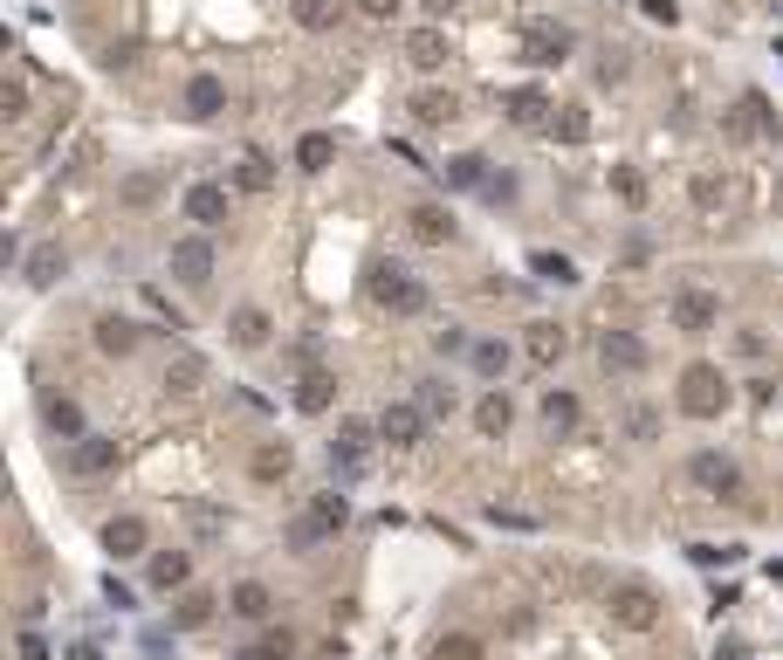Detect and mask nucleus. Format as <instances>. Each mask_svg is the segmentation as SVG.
<instances>
[{
    "instance_id": "25",
    "label": "nucleus",
    "mask_w": 783,
    "mask_h": 660,
    "mask_svg": "<svg viewBox=\"0 0 783 660\" xmlns=\"http://www.w3.org/2000/svg\"><path fill=\"white\" fill-rule=\"evenodd\" d=\"M344 8H351V0H290L296 29H309V35H330L337 21H344Z\"/></svg>"
},
{
    "instance_id": "51",
    "label": "nucleus",
    "mask_w": 783,
    "mask_h": 660,
    "mask_svg": "<svg viewBox=\"0 0 783 660\" xmlns=\"http://www.w3.org/2000/svg\"><path fill=\"white\" fill-rule=\"evenodd\" d=\"M412 8H420V14L433 21V29H440V21H447V14H454V0H412Z\"/></svg>"
},
{
    "instance_id": "1",
    "label": "nucleus",
    "mask_w": 783,
    "mask_h": 660,
    "mask_svg": "<svg viewBox=\"0 0 783 660\" xmlns=\"http://www.w3.org/2000/svg\"><path fill=\"white\" fill-rule=\"evenodd\" d=\"M364 296H372L385 317H420L427 310V283L406 262H378L372 275H364Z\"/></svg>"
},
{
    "instance_id": "53",
    "label": "nucleus",
    "mask_w": 783,
    "mask_h": 660,
    "mask_svg": "<svg viewBox=\"0 0 783 660\" xmlns=\"http://www.w3.org/2000/svg\"><path fill=\"white\" fill-rule=\"evenodd\" d=\"M646 14H653V21H667V29L681 21V8H673V0H646Z\"/></svg>"
},
{
    "instance_id": "27",
    "label": "nucleus",
    "mask_w": 783,
    "mask_h": 660,
    "mask_svg": "<svg viewBox=\"0 0 783 660\" xmlns=\"http://www.w3.org/2000/svg\"><path fill=\"white\" fill-rule=\"evenodd\" d=\"M42 420H48V434L56 441H83L90 426H83V406L76 399H42Z\"/></svg>"
},
{
    "instance_id": "47",
    "label": "nucleus",
    "mask_w": 783,
    "mask_h": 660,
    "mask_svg": "<svg viewBox=\"0 0 783 660\" xmlns=\"http://www.w3.org/2000/svg\"><path fill=\"white\" fill-rule=\"evenodd\" d=\"M625 434H633V441H653V434H660V420H653L646 406H633V413H625Z\"/></svg>"
},
{
    "instance_id": "12",
    "label": "nucleus",
    "mask_w": 783,
    "mask_h": 660,
    "mask_svg": "<svg viewBox=\"0 0 783 660\" xmlns=\"http://www.w3.org/2000/svg\"><path fill=\"white\" fill-rule=\"evenodd\" d=\"M688 481H694L701 496H722V502H728V496H742V468L728 462V454H715V447H701L694 462H688Z\"/></svg>"
},
{
    "instance_id": "29",
    "label": "nucleus",
    "mask_w": 783,
    "mask_h": 660,
    "mask_svg": "<svg viewBox=\"0 0 783 660\" xmlns=\"http://www.w3.org/2000/svg\"><path fill=\"white\" fill-rule=\"evenodd\" d=\"M290 462H296L290 441H261V447L248 454V475H254V481H282V475H290Z\"/></svg>"
},
{
    "instance_id": "20",
    "label": "nucleus",
    "mask_w": 783,
    "mask_h": 660,
    "mask_svg": "<svg viewBox=\"0 0 783 660\" xmlns=\"http://www.w3.org/2000/svg\"><path fill=\"white\" fill-rule=\"evenodd\" d=\"M145 578H151V592H186L193 585V557L186 550H151Z\"/></svg>"
},
{
    "instance_id": "16",
    "label": "nucleus",
    "mask_w": 783,
    "mask_h": 660,
    "mask_svg": "<svg viewBox=\"0 0 783 660\" xmlns=\"http://www.w3.org/2000/svg\"><path fill=\"white\" fill-rule=\"evenodd\" d=\"M269 338H275V317L261 310V303H241V310L227 317V344H234V351H261Z\"/></svg>"
},
{
    "instance_id": "40",
    "label": "nucleus",
    "mask_w": 783,
    "mask_h": 660,
    "mask_svg": "<svg viewBox=\"0 0 783 660\" xmlns=\"http://www.w3.org/2000/svg\"><path fill=\"white\" fill-rule=\"evenodd\" d=\"M330 159H337V138H330V132H309V138H296V166H303V172H324Z\"/></svg>"
},
{
    "instance_id": "37",
    "label": "nucleus",
    "mask_w": 783,
    "mask_h": 660,
    "mask_svg": "<svg viewBox=\"0 0 783 660\" xmlns=\"http://www.w3.org/2000/svg\"><path fill=\"white\" fill-rule=\"evenodd\" d=\"M234 186H241V193H269V186H275V159H261V151H248V159L234 166Z\"/></svg>"
},
{
    "instance_id": "14",
    "label": "nucleus",
    "mask_w": 783,
    "mask_h": 660,
    "mask_svg": "<svg viewBox=\"0 0 783 660\" xmlns=\"http://www.w3.org/2000/svg\"><path fill=\"white\" fill-rule=\"evenodd\" d=\"M406 235L420 241V248H447V241L461 235V220H454L447 207H440V200H420V207L406 214Z\"/></svg>"
},
{
    "instance_id": "6",
    "label": "nucleus",
    "mask_w": 783,
    "mask_h": 660,
    "mask_svg": "<svg viewBox=\"0 0 783 660\" xmlns=\"http://www.w3.org/2000/svg\"><path fill=\"white\" fill-rule=\"evenodd\" d=\"M166 269H172V283L206 289V283H214V241H206V235H179L166 248Z\"/></svg>"
},
{
    "instance_id": "15",
    "label": "nucleus",
    "mask_w": 783,
    "mask_h": 660,
    "mask_svg": "<svg viewBox=\"0 0 783 660\" xmlns=\"http://www.w3.org/2000/svg\"><path fill=\"white\" fill-rule=\"evenodd\" d=\"M179 214H186L193 227H200V235H214V227L234 214L227 207V186H214V180H200V186H186V200H179Z\"/></svg>"
},
{
    "instance_id": "5",
    "label": "nucleus",
    "mask_w": 783,
    "mask_h": 660,
    "mask_svg": "<svg viewBox=\"0 0 783 660\" xmlns=\"http://www.w3.org/2000/svg\"><path fill=\"white\" fill-rule=\"evenodd\" d=\"M372 447H378V420H344V426H337V441H330V468L351 481V475L372 468Z\"/></svg>"
},
{
    "instance_id": "39",
    "label": "nucleus",
    "mask_w": 783,
    "mask_h": 660,
    "mask_svg": "<svg viewBox=\"0 0 783 660\" xmlns=\"http://www.w3.org/2000/svg\"><path fill=\"white\" fill-rule=\"evenodd\" d=\"M241 660H296V633H290V626H269Z\"/></svg>"
},
{
    "instance_id": "18",
    "label": "nucleus",
    "mask_w": 783,
    "mask_h": 660,
    "mask_svg": "<svg viewBox=\"0 0 783 660\" xmlns=\"http://www.w3.org/2000/svg\"><path fill=\"white\" fill-rule=\"evenodd\" d=\"M509 426H515V399H509L502 386H488V392L475 399V434H481V441H502Z\"/></svg>"
},
{
    "instance_id": "19",
    "label": "nucleus",
    "mask_w": 783,
    "mask_h": 660,
    "mask_svg": "<svg viewBox=\"0 0 783 660\" xmlns=\"http://www.w3.org/2000/svg\"><path fill=\"white\" fill-rule=\"evenodd\" d=\"M330 406H337V372L309 365V372L296 378V413H309V420H317V413H330Z\"/></svg>"
},
{
    "instance_id": "7",
    "label": "nucleus",
    "mask_w": 783,
    "mask_h": 660,
    "mask_svg": "<svg viewBox=\"0 0 783 660\" xmlns=\"http://www.w3.org/2000/svg\"><path fill=\"white\" fill-rule=\"evenodd\" d=\"M598 365H605L612 378H639L653 365V351L639 330H598Z\"/></svg>"
},
{
    "instance_id": "2",
    "label": "nucleus",
    "mask_w": 783,
    "mask_h": 660,
    "mask_svg": "<svg viewBox=\"0 0 783 660\" xmlns=\"http://www.w3.org/2000/svg\"><path fill=\"white\" fill-rule=\"evenodd\" d=\"M728 378H722V365H708V359H694L688 372H681V392H673V406H681L688 420H722L728 413Z\"/></svg>"
},
{
    "instance_id": "38",
    "label": "nucleus",
    "mask_w": 783,
    "mask_h": 660,
    "mask_svg": "<svg viewBox=\"0 0 783 660\" xmlns=\"http://www.w3.org/2000/svg\"><path fill=\"white\" fill-rule=\"evenodd\" d=\"M467 365H475L481 378H502V372H509V344H502V338H475V351H467Z\"/></svg>"
},
{
    "instance_id": "43",
    "label": "nucleus",
    "mask_w": 783,
    "mask_h": 660,
    "mask_svg": "<svg viewBox=\"0 0 783 660\" xmlns=\"http://www.w3.org/2000/svg\"><path fill=\"white\" fill-rule=\"evenodd\" d=\"M612 193L625 200V207H646V172L639 166H612Z\"/></svg>"
},
{
    "instance_id": "24",
    "label": "nucleus",
    "mask_w": 783,
    "mask_h": 660,
    "mask_svg": "<svg viewBox=\"0 0 783 660\" xmlns=\"http://www.w3.org/2000/svg\"><path fill=\"white\" fill-rule=\"evenodd\" d=\"M461 117V96L454 90H420L412 96V124H427V132H440V124Z\"/></svg>"
},
{
    "instance_id": "9",
    "label": "nucleus",
    "mask_w": 783,
    "mask_h": 660,
    "mask_svg": "<svg viewBox=\"0 0 783 660\" xmlns=\"http://www.w3.org/2000/svg\"><path fill=\"white\" fill-rule=\"evenodd\" d=\"M427 420H433V413H427L420 399H392L385 413H378V441L406 454V447H420V441H427Z\"/></svg>"
},
{
    "instance_id": "49",
    "label": "nucleus",
    "mask_w": 783,
    "mask_h": 660,
    "mask_svg": "<svg viewBox=\"0 0 783 660\" xmlns=\"http://www.w3.org/2000/svg\"><path fill=\"white\" fill-rule=\"evenodd\" d=\"M0 111H8V117H21V111H29V90H21V83H8V90H0Z\"/></svg>"
},
{
    "instance_id": "28",
    "label": "nucleus",
    "mask_w": 783,
    "mask_h": 660,
    "mask_svg": "<svg viewBox=\"0 0 783 660\" xmlns=\"http://www.w3.org/2000/svg\"><path fill=\"white\" fill-rule=\"evenodd\" d=\"M206 619H214V592H193V585L172 592V626H179V633H200Z\"/></svg>"
},
{
    "instance_id": "3",
    "label": "nucleus",
    "mask_w": 783,
    "mask_h": 660,
    "mask_svg": "<svg viewBox=\"0 0 783 660\" xmlns=\"http://www.w3.org/2000/svg\"><path fill=\"white\" fill-rule=\"evenodd\" d=\"M351 523V502L337 496V489H324V496H309L303 502V516L290 523V550H317V544H330L337 530Z\"/></svg>"
},
{
    "instance_id": "52",
    "label": "nucleus",
    "mask_w": 783,
    "mask_h": 660,
    "mask_svg": "<svg viewBox=\"0 0 783 660\" xmlns=\"http://www.w3.org/2000/svg\"><path fill=\"white\" fill-rule=\"evenodd\" d=\"M722 200V180H694V207H715Z\"/></svg>"
},
{
    "instance_id": "41",
    "label": "nucleus",
    "mask_w": 783,
    "mask_h": 660,
    "mask_svg": "<svg viewBox=\"0 0 783 660\" xmlns=\"http://www.w3.org/2000/svg\"><path fill=\"white\" fill-rule=\"evenodd\" d=\"M433 660H488V647L475 640V633H440V640H433Z\"/></svg>"
},
{
    "instance_id": "22",
    "label": "nucleus",
    "mask_w": 783,
    "mask_h": 660,
    "mask_svg": "<svg viewBox=\"0 0 783 660\" xmlns=\"http://www.w3.org/2000/svg\"><path fill=\"white\" fill-rule=\"evenodd\" d=\"M227 613H234V619H248V626H261V619L275 613V592L261 585V578H241V585L227 592Z\"/></svg>"
},
{
    "instance_id": "13",
    "label": "nucleus",
    "mask_w": 783,
    "mask_h": 660,
    "mask_svg": "<svg viewBox=\"0 0 783 660\" xmlns=\"http://www.w3.org/2000/svg\"><path fill=\"white\" fill-rule=\"evenodd\" d=\"M103 550H111L117 557V565H130V557H151V523L145 516H111V523H103Z\"/></svg>"
},
{
    "instance_id": "35",
    "label": "nucleus",
    "mask_w": 783,
    "mask_h": 660,
    "mask_svg": "<svg viewBox=\"0 0 783 660\" xmlns=\"http://www.w3.org/2000/svg\"><path fill=\"white\" fill-rule=\"evenodd\" d=\"M159 193H166L159 172H124V180H117V200H124V207H151Z\"/></svg>"
},
{
    "instance_id": "31",
    "label": "nucleus",
    "mask_w": 783,
    "mask_h": 660,
    "mask_svg": "<svg viewBox=\"0 0 783 660\" xmlns=\"http://www.w3.org/2000/svg\"><path fill=\"white\" fill-rule=\"evenodd\" d=\"M770 132V104H763V96H742V104H736V117H728V138H763Z\"/></svg>"
},
{
    "instance_id": "33",
    "label": "nucleus",
    "mask_w": 783,
    "mask_h": 660,
    "mask_svg": "<svg viewBox=\"0 0 783 660\" xmlns=\"http://www.w3.org/2000/svg\"><path fill=\"white\" fill-rule=\"evenodd\" d=\"M447 56H454V48H447V35H440V29H420V35L406 42V62H412V69H440Z\"/></svg>"
},
{
    "instance_id": "8",
    "label": "nucleus",
    "mask_w": 783,
    "mask_h": 660,
    "mask_svg": "<svg viewBox=\"0 0 783 660\" xmlns=\"http://www.w3.org/2000/svg\"><path fill=\"white\" fill-rule=\"evenodd\" d=\"M667 323H673V330H688V338H708V330L722 323V296H715V289H673Z\"/></svg>"
},
{
    "instance_id": "30",
    "label": "nucleus",
    "mask_w": 783,
    "mask_h": 660,
    "mask_svg": "<svg viewBox=\"0 0 783 660\" xmlns=\"http://www.w3.org/2000/svg\"><path fill=\"white\" fill-rule=\"evenodd\" d=\"M63 269H69V255H63L56 241H42V248H29V262H21V275H29L35 289H48V283H56Z\"/></svg>"
},
{
    "instance_id": "4",
    "label": "nucleus",
    "mask_w": 783,
    "mask_h": 660,
    "mask_svg": "<svg viewBox=\"0 0 783 660\" xmlns=\"http://www.w3.org/2000/svg\"><path fill=\"white\" fill-rule=\"evenodd\" d=\"M605 613H612L619 633H653V626H660V592L639 585V578H625V585L605 592Z\"/></svg>"
},
{
    "instance_id": "48",
    "label": "nucleus",
    "mask_w": 783,
    "mask_h": 660,
    "mask_svg": "<svg viewBox=\"0 0 783 660\" xmlns=\"http://www.w3.org/2000/svg\"><path fill=\"white\" fill-rule=\"evenodd\" d=\"M399 8H406V0H358V14H364V21H392Z\"/></svg>"
},
{
    "instance_id": "42",
    "label": "nucleus",
    "mask_w": 783,
    "mask_h": 660,
    "mask_svg": "<svg viewBox=\"0 0 783 660\" xmlns=\"http://www.w3.org/2000/svg\"><path fill=\"white\" fill-rule=\"evenodd\" d=\"M551 111H557V104H551L543 90H515V96H509V117H515V124H543Z\"/></svg>"
},
{
    "instance_id": "17",
    "label": "nucleus",
    "mask_w": 783,
    "mask_h": 660,
    "mask_svg": "<svg viewBox=\"0 0 783 660\" xmlns=\"http://www.w3.org/2000/svg\"><path fill=\"white\" fill-rule=\"evenodd\" d=\"M179 104H186V117H220L227 111V83H220V76L214 69H200V76H186V96H179Z\"/></svg>"
},
{
    "instance_id": "45",
    "label": "nucleus",
    "mask_w": 783,
    "mask_h": 660,
    "mask_svg": "<svg viewBox=\"0 0 783 660\" xmlns=\"http://www.w3.org/2000/svg\"><path fill=\"white\" fill-rule=\"evenodd\" d=\"M433 351H440V359H467L475 338H467V323H447V330H433Z\"/></svg>"
},
{
    "instance_id": "50",
    "label": "nucleus",
    "mask_w": 783,
    "mask_h": 660,
    "mask_svg": "<svg viewBox=\"0 0 783 660\" xmlns=\"http://www.w3.org/2000/svg\"><path fill=\"white\" fill-rule=\"evenodd\" d=\"M21 660H48V647H42L35 626H21Z\"/></svg>"
},
{
    "instance_id": "34",
    "label": "nucleus",
    "mask_w": 783,
    "mask_h": 660,
    "mask_svg": "<svg viewBox=\"0 0 783 660\" xmlns=\"http://www.w3.org/2000/svg\"><path fill=\"white\" fill-rule=\"evenodd\" d=\"M200 378H206V365L193 359V351H179V359L166 365V378H159V386H166L172 399H186V392H200Z\"/></svg>"
},
{
    "instance_id": "32",
    "label": "nucleus",
    "mask_w": 783,
    "mask_h": 660,
    "mask_svg": "<svg viewBox=\"0 0 783 660\" xmlns=\"http://www.w3.org/2000/svg\"><path fill=\"white\" fill-rule=\"evenodd\" d=\"M564 351H570V330L564 323H530V359L536 365H557Z\"/></svg>"
},
{
    "instance_id": "44",
    "label": "nucleus",
    "mask_w": 783,
    "mask_h": 660,
    "mask_svg": "<svg viewBox=\"0 0 783 660\" xmlns=\"http://www.w3.org/2000/svg\"><path fill=\"white\" fill-rule=\"evenodd\" d=\"M420 406L433 420H447L454 413V386H447V378H420Z\"/></svg>"
},
{
    "instance_id": "46",
    "label": "nucleus",
    "mask_w": 783,
    "mask_h": 660,
    "mask_svg": "<svg viewBox=\"0 0 783 660\" xmlns=\"http://www.w3.org/2000/svg\"><path fill=\"white\" fill-rule=\"evenodd\" d=\"M530 269L543 275V283H578V262L570 255H530Z\"/></svg>"
},
{
    "instance_id": "54",
    "label": "nucleus",
    "mask_w": 783,
    "mask_h": 660,
    "mask_svg": "<svg viewBox=\"0 0 783 660\" xmlns=\"http://www.w3.org/2000/svg\"><path fill=\"white\" fill-rule=\"evenodd\" d=\"M770 8H776V14H783V0H770Z\"/></svg>"
},
{
    "instance_id": "36",
    "label": "nucleus",
    "mask_w": 783,
    "mask_h": 660,
    "mask_svg": "<svg viewBox=\"0 0 783 660\" xmlns=\"http://www.w3.org/2000/svg\"><path fill=\"white\" fill-rule=\"evenodd\" d=\"M551 138H557V145H585V138H591V111H585V104H564V111L551 117Z\"/></svg>"
},
{
    "instance_id": "26",
    "label": "nucleus",
    "mask_w": 783,
    "mask_h": 660,
    "mask_svg": "<svg viewBox=\"0 0 783 660\" xmlns=\"http://www.w3.org/2000/svg\"><path fill=\"white\" fill-rule=\"evenodd\" d=\"M578 420H585L578 392H564V386H551V392H543V426H551V434H578Z\"/></svg>"
},
{
    "instance_id": "21",
    "label": "nucleus",
    "mask_w": 783,
    "mask_h": 660,
    "mask_svg": "<svg viewBox=\"0 0 783 660\" xmlns=\"http://www.w3.org/2000/svg\"><path fill=\"white\" fill-rule=\"evenodd\" d=\"M138 344H145V323H130V317H97V351H103V359H130Z\"/></svg>"
},
{
    "instance_id": "23",
    "label": "nucleus",
    "mask_w": 783,
    "mask_h": 660,
    "mask_svg": "<svg viewBox=\"0 0 783 660\" xmlns=\"http://www.w3.org/2000/svg\"><path fill=\"white\" fill-rule=\"evenodd\" d=\"M440 172H447V186H454V193H488V180H495L481 151H454V159L440 166Z\"/></svg>"
},
{
    "instance_id": "10",
    "label": "nucleus",
    "mask_w": 783,
    "mask_h": 660,
    "mask_svg": "<svg viewBox=\"0 0 783 660\" xmlns=\"http://www.w3.org/2000/svg\"><path fill=\"white\" fill-rule=\"evenodd\" d=\"M117 454H124L117 434H83V441H69L63 468H69L76 481H90V475H111V468H117Z\"/></svg>"
},
{
    "instance_id": "11",
    "label": "nucleus",
    "mask_w": 783,
    "mask_h": 660,
    "mask_svg": "<svg viewBox=\"0 0 783 660\" xmlns=\"http://www.w3.org/2000/svg\"><path fill=\"white\" fill-rule=\"evenodd\" d=\"M570 48H578V35H570L564 21H530V29H522V56H530L536 69L570 62Z\"/></svg>"
}]
</instances>
